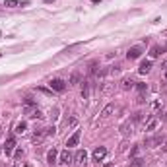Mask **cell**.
I'll list each match as a JSON object with an SVG mask.
<instances>
[{"label":"cell","instance_id":"30","mask_svg":"<svg viewBox=\"0 0 167 167\" xmlns=\"http://www.w3.org/2000/svg\"><path fill=\"white\" fill-rule=\"evenodd\" d=\"M165 78H167V74H165Z\"/></svg>","mask_w":167,"mask_h":167},{"label":"cell","instance_id":"20","mask_svg":"<svg viewBox=\"0 0 167 167\" xmlns=\"http://www.w3.org/2000/svg\"><path fill=\"white\" fill-rule=\"evenodd\" d=\"M4 6H8V8L20 6V0H4Z\"/></svg>","mask_w":167,"mask_h":167},{"label":"cell","instance_id":"2","mask_svg":"<svg viewBox=\"0 0 167 167\" xmlns=\"http://www.w3.org/2000/svg\"><path fill=\"white\" fill-rule=\"evenodd\" d=\"M142 56V47H130L128 49V53H126V59L128 60H136V59H140Z\"/></svg>","mask_w":167,"mask_h":167},{"label":"cell","instance_id":"16","mask_svg":"<svg viewBox=\"0 0 167 167\" xmlns=\"http://www.w3.org/2000/svg\"><path fill=\"white\" fill-rule=\"evenodd\" d=\"M78 82H80V74H78V72H74V74L68 78V86H76Z\"/></svg>","mask_w":167,"mask_h":167},{"label":"cell","instance_id":"12","mask_svg":"<svg viewBox=\"0 0 167 167\" xmlns=\"http://www.w3.org/2000/svg\"><path fill=\"white\" fill-rule=\"evenodd\" d=\"M150 70H152V60H144L142 64H140V68H138L140 74H148Z\"/></svg>","mask_w":167,"mask_h":167},{"label":"cell","instance_id":"19","mask_svg":"<svg viewBox=\"0 0 167 167\" xmlns=\"http://www.w3.org/2000/svg\"><path fill=\"white\" fill-rule=\"evenodd\" d=\"M161 51H163V49H159V47L155 45V47H152V51H150V56H152V59H155V56L161 55Z\"/></svg>","mask_w":167,"mask_h":167},{"label":"cell","instance_id":"9","mask_svg":"<svg viewBox=\"0 0 167 167\" xmlns=\"http://www.w3.org/2000/svg\"><path fill=\"white\" fill-rule=\"evenodd\" d=\"M113 111H115V105H113V103H109V105H107L105 109H103L101 113H99V119H109Z\"/></svg>","mask_w":167,"mask_h":167},{"label":"cell","instance_id":"8","mask_svg":"<svg viewBox=\"0 0 167 167\" xmlns=\"http://www.w3.org/2000/svg\"><path fill=\"white\" fill-rule=\"evenodd\" d=\"M90 93H91V84L90 82H82V97L90 99Z\"/></svg>","mask_w":167,"mask_h":167},{"label":"cell","instance_id":"6","mask_svg":"<svg viewBox=\"0 0 167 167\" xmlns=\"http://www.w3.org/2000/svg\"><path fill=\"white\" fill-rule=\"evenodd\" d=\"M80 136H82L80 130H76V132L72 134L68 140H66V146H68V148H72V146H78V142H80Z\"/></svg>","mask_w":167,"mask_h":167},{"label":"cell","instance_id":"4","mask_svg":"<svg viewBox=\"0 0 167 167\" xmlns=\"http://www.w3.org/2000/svg\"><path fill=\"white\" fill-rule=\"evenodd\" d=\"M16 150V136H8L6 138V146H4V152H6V155H10Z\"/></svg>","mask_w":167,"mask_h":167},{"label":"cell","instance_id":"24","mask_svg":"<svg viewBox=\"0 0 167 167\" xmlns=\"http://www.w3.org/2000/svg\"><path fill=\"white\" fill-rule=\"evenodd\" d=\"M109 72H111V74L115 76V74H119V72H121V68H119V66H113V68L109 70Z\"/></svg>","mask_w":167,"mask_h":167},{"label":"cell","instance_id":"17","mask_svg":"<svg viewBox=\"0 0 167 167\" xmlns=\"http://www.w3.org/2000/svg\"><path fill=\"white\" fill-rule=\"evenodd\" d=\"M155 126H158V119H150V121H148V124H146V130L150 132V130H154Z\"/></svg>","mask_w":167,"mask_h":167},{"label":"cell","instance_id":"27","mask_svg":"<svg viewBox=\"0 0 167 167\" xmlns=\"http://www.w3.org/2000/svg\"><path fill=\"white\" fill-rule=\"evenodd\" d=\"M161 68H163V70H167V60H163V62H161Z\"/></svg>","mask_w":167,"mask_h":167},{"label":"cell","instance_id":"13","mask_svg":"<svg viewBox=\"0 0 167 167\" xmlns=\"http://www.w3.org/2000/svg\"><path fill=\"white\" fill-rule=\"evenodd\" d=\"M25 130H27V123H18V124H16V128H14V132L16 134H25Z\"/></svg>","mask_w":167,"mask_h":167},{"label":"cell","instance_id":"23","mask_svg":"<svg viewBox=\"0 0 167 167\" xmlns=\"http://www.w3.org/2000/svg\"><path fill=\"white\" fill-rule=\"evenodd\" d=\"M33 140H35V142H41V140H43V132H35Z\"/></svg>","mask_w":167,"mask_h":167},{"label":"cell","instance_id":"28","mask_svg":"<svg viewBox=\"0 0 167 167\" xmlns=\"http://www.w3.org/2000/svg\"><path fill=\"white\" fill-rule=\"evenodd\" d=\"M51 2H55V0H45V4H51Z\"/></svg>","mask_w":167,"mask_h":167},{"label":"cell","instance_id":"25","mask_svg":"<svg viewBox=\"0 0 167 167\" xmlns=\"http://www.w3.org/2000/svg\"><path fill=\"white\" fill-rule=\"evenodd\" d=\"M14 155H16V159H20V158L23 155V152H22V150H16V154H14Z\"/></svg>","mask_w":167,"mask_h":167},{"label":"cell","instance_id":"7","mask_svg":"<svg viewBox=\"0 0 167 167\" xmlns=\"http://www.w3.org/2000/svg\"><path fill=\"white\" fill-rule=\"evenodd\" d=\"M25 115H27L29 119H41V117H43V115H41V111H39L37 107H35V109H31V107H25Z\"/></svg>","mask_w":167,"mask_h":167},{"label":"cell","instance_id":"11","mask_svg":"<svg viewBox=\"0 0 167 167\" xmlns=\"http://www.w3.org/2000/svg\"><path fill=\"white\" fill-rule=\"evenodd\" d=\"M56 159H59V152L53 148V150H49V154H47V163H56Z\"/></svg>","mask_w":167,"mask_h":167},{"label":"cell","instance_id":"18","mask_svg":"<svg viewBox=\"0 0 167 167\" xmlns=\"http://www.w3.org/2000/svg\"><path fill=\"white\" fill-rule=\"evenodd\" d=\"M130 87H134V82L130 80V78H124L123 80V90H130Z\"/></svg>","mask_w":167,"mask_h":167},{"label":"cell","instance_id":"21","mask_svg":"<svg viewBox=\"0 0 167 167\" xmlns=\"http://www.w3.org/2000/svg\"><path fill=\"white\" fill-rule=\"evenodd\" d=\"M136 90H138L140 93H144L146 90H148V84H144V82H138V84H136Z\"/></svg>","mask_w":167,"mask_h":167},{"label":"cell","instance_id":"3","mask_svg":"<svg viewBox=\"0 0 167 167\" xmlns=\"http://www.w3.org/2000/svg\"><path fill=\"white\" fill-rule=\"evenodd\" d=\"M105 155H107V148H103V146H99V148L93 150V161H97V163L105 158Z\"/></svg>","mask_w":167,"mask_h":167},{"label":"cell","instance_id":"10","mask_svg":"<svg viewBox=\"0 0 167 167\" xmlns=\"http://www.w3.org/2000/svg\"><path fill=\"white\" fill-rule=\"evenodd\" d=\"M74 159H76V163H78V165H84V163H86V159H87L86 150H80V152L74 155Z\"/></svg>","mask_w":167,"mask_h":167},{"label":"cell","instance_id":"1","mask_svg":"<svg viewBox=\"0 0 167 167\" xmlns=\"http://www.w3.org/2000/svg\"><path fill=\"white\" fill-rule=\"evenodd\" d=\"M51 90L53 91H64L66 90V82L64 80H60V78H55V80H51Z\"/></svg>","mask_w":167,"mask_h":167},{"label":"cell","instance_id":"5","mask_svg":"<svg viewBox=\"0 0 167 167\" xmlns=\"http://www.w3.org/2000/svg\"><path fill=\"white\" fill-rule=\"evenodd\" d=\"M70 161H72V155H70L68 150H64V152L59 155V163H60L62 167H66V165H70Z\"/></svg>","mask_w":167,"mask_h":167},{"label":"cell","instance_id":"22","mask_svg":"<svg viewBox=\"0 0 167 167\" xmlns=\"http://www.w3.org/2000/svg\"><path fill=\"white\" fill-rule=\"evenodd\" d=\"M23 105H25V107H33V105H35V99H33V97H25V99H23Z\"/></svg>","mask_w":167,"mask_h":167},{"label":"cell","instance_id":"29","mask_svg":"<svg viewBox=\"0 0 167 167\" xmlns=\"http://www.w3.org/2000/svg\"><path fill=\"white\" fill-rule=\"evenodd\" d=\"M91 2H93V4H97V2H101V0H91Z\"/></svg>","mask_w":167,"mask_h":167},{"label":"cell","instance_id":"26","mask_svg":"<svg viewBox=\"0 0 167 167\" xmlns=\"http://www.w3.org/2000/svg\"><path fill=\"white\" fill-rule=\"evenodd\" d=\"M55 130H56L55 126H51V128H47V134H55Z\"/></svg>","mask_w":167,"mask_h":167},{"label":"cell","instance_id":"15","mask_svg":"<svg viewBox=\"0 0 167 167\" xmlns=\"http://www.w3.org/2000/svg\"><path fill=\"white\" fill-rule=\"evenodd\" d=\"M161 144V136H155V138H148L146 140V146H150V148H154V146Z\"/></svg>","mask_w":167,"mask_h":167},{"label":"cell","instance_id":"14","mask_svg":"<svg viewBox=\"0 0 167 167\" xmlns=\"http://www.w3.org/2000/svg\"><path fill=\"white\" fill-rule=\"evenodd\" d=\"M128 167H146V159L144 158H134Z\"/></svg>","mask_w":167,"mask_h":167}]
</instances>
